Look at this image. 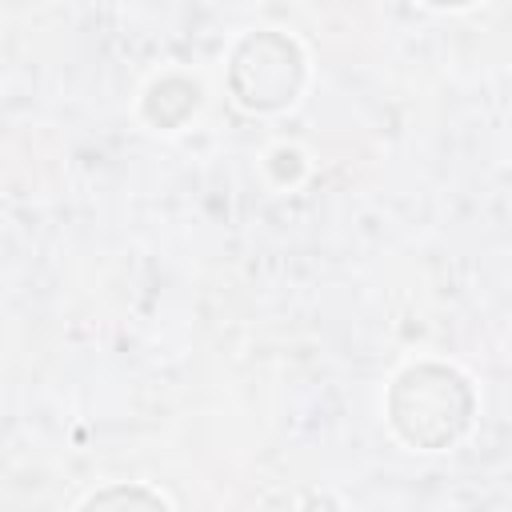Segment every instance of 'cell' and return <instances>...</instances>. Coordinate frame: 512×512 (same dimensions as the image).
Listing matches in <instances>:
<instances>
[{
    "mask_svg": "<svg viewBox=\"0 0 512 512\" xmlns=\"http://www.w3.org/2000/svg\"><path fill=\"white\" fill-rule=\"evenodd\" d=\"M388 424L412 448L440 452L464 436L472 424V388L456 368L444 364H412L388 388Z\"/></svg>",
    "mask_w": 512,
    "mask_h": 512,
    "instance_id": "obj_1",
    "label": "cell"
},
{
    "mask_svg": "<svg viewBox=\"0 0 512 512\" xmlns=\"http://www.w3.org/2000/svg\"><path fill=\"white\" fill-rule=\"evenodd\" d=\"M80 512H168V504L140 484H112L88 496Z\"/></svg>",
    "mask_w": 512,
    "mask_h": 512,
    "instance_id": "obj_3",
    "label": "cell"
},
{
    "mask_svg": "<svg viewBox=\"0 0 512 512\" xmlns=\"http://www.w3.org/2000/svg\"><path fill=\"white\" fill-rule=\"evenodd\" d=\"M304 84V56L284 32H248L228 64L232 96L252 112H276L296 100Z\"/></svg>",
    "mask_w": 512,
    "mask_h": 512,
    "instance_id": "obj_2",
    "label": "cell"
}]
</instances>
